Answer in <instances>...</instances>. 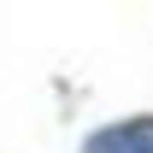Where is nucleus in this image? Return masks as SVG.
I'll list each match as a JSON object with an SVG mask.
<instances>
[{
    "label": "nucleus",
    "mask_w": 153,
    "mask_h": 153,
    "mask_svg": "<svg viewBox=\"0 0 153 153\" xmlns=\"http://www.w3.org/2000/svg\"><path fill=\"white\" fill-rule=\"evenodd\" d=\"M82 153H153V118H130V124L94 130Z\"/></svg>",
    "instance_id": "nucleus-1"
}]
</instances>
